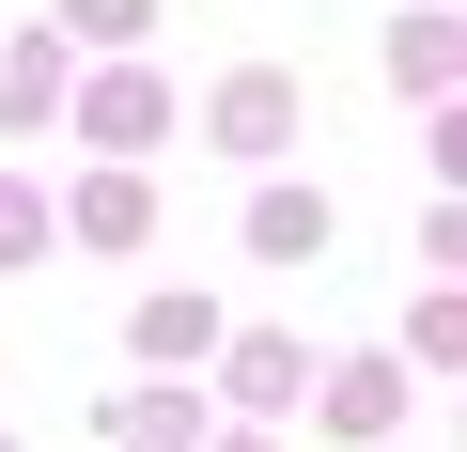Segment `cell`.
Returning a JSON list of instances; mask_svg holds the SVG:
<instances>
[{
	"instance_id": "6da1fadb",
	"label": "cell",
	"mask_w": 467,
	"mask_h": 452,
	"mask_svg": "<svg viewBox=\"0 0 467 452\" xmlns=\"http://www.w3.org/2000/svg\"><path fill=\"white\" fill-rule=\"evenodd\" d=\"M202 125H218V156H296V125H312V94H296V63H234Z\"/></svg>"
},
{
	"instance_id": "7a4b0ae2",
	"label": "cell",
	"mask_w": 467,
	"mask_h": 452,
	"mask_svg": "<svg viewBox=\"0 0 467 452\" xmlns=\"http://www.w3.org/2000/svg\"><path fill=\"white\" fill-rule=\"evenodd\" d=\"M312 421H327L343 452H374V436L405 421V359H389V343H358V359H327V374H312Z\"/></svg>"
},
{
	"instance_id": "3957f363",
	"label": "cell",
	"mask_w": 467,
	"mask_h": 452,
	"mask_svg": "<svg viewBox=\"0 0 467 452\" xmlns=\"http://www.w3.org/2000/svg\"><path fill=\"white\" fill-rule=\"evenodd\" d=\"M78 141H109V156H125V172H140V156H156V141H171V94H156V79H140V63H109V79H94V94H78Z\"/></svg>"
},
{
	"instance_id": "277c9868",
	"label": "cell",
	"mask_w": 467,
	"mask_h": 452,
	"mask_svg": "<svg viewBox=\"0 0 467 452\" xmlns=\"http://www.w3.org/2000/svg\"><path fill=\"white\" fill-rule=\"evenodd\" d=\"M218 374H234V405H250V421L312 405V343H296V328H250V343H218Z\"/></svg>"
},
{
	"instance_id": "5b68a950",
	"label": "cell",
	"mask_w": 467,
	"mask_h": 452,
	"mask_svg": "<svg viewBox=\"0 0 467 452\" xmlns=\"http://www.w3.org/2000/svg\"><path fill=\"white\" fill-rule=\"evenodd\" d=\"M389 94H467V16H389Z\"/></svg>"
},
{
	"instance_id": "8992f818",
	"label": "cell",
	"mask_w": 467,
	"mask_h": 452,
	"mask_svg": "<svg viewBox=\"0 0 467 452\" xmlns=\"http://www.w3.org/2000/svg\"><path fill=\"white\" fill-rule=\"evenodd\" d=\"M327 235H343L327 187H265V203H250V250H265V266H327Z\"/></svg>"
},
{
	"instance_id": "52a82bcc",
	"label": "cell",
	"mask_w": 467,
	"mask_h": 452,
	"mask_svg": "<svg viewBox=\"0 0 467 452\" xmlns=\"http://www.w3.org/2000/svg\"><path fill=\"white\" fill-rule=\"evenodd\" d=\"M63 218H78V235H94V250H140V235H156V187H140V172L109 156V172H94V187H78Z\"/></svg>"
},
{
	"instance_id": "ba28073f",
	"label": "cell",
	"mask_w": 467,
	"mask_h": 452,
	"mask_svg": "<svg viewBox=\"0 0 467 452\" xmlns=\"http://www.w3.org/2000/svg\"><path fill=\"white\" fill-rule=\"evenodd\" d=\"M125 343H140L156 374H171V359H218V297H140V312H125Z\"/></svg>"
},
{
	"instance_id": "9c48e42d",
	"label": "cell",
	"mask_w": 467,
	"mask_h": 452,
	"mask_svg": "<svg viewBox=\"0 0 467 452\" xmlns=\"http://www.w3.org/2000/svg\"><path fill=\"white\" fill-rule=\"evenodd\" d=\"M109 452H202V405L187 390H125L109 405Z\"/></svg>"
},
{
	"instance_id": "30bf717a",
	"label": "cell",
	"mask_w": 467,
	"mask_h": 452,
	"mask_svg": "<svg viewBox=\"0 0 467 452\" xmlns=\"http://www.w3.org/2000/svg\"><path fill=\"white\" fill-rule=\"evenodd\" d=\"M405 359L420 374H467V281H420L405 297Z\"/></svg>"
},
{
	"instance_id": "8fae6325",
	"label": "cell",
	"mask_w": 467,
	"mask_h": 452,
	"mask_svg": "<svg viewBox=\"0 0 467 452\" xmlns=\"http://www.w3.org/2000/svg\"><path fill=\"white\" fill-rule=\"evenodd\" d=\"M47 110H63V32H32L16 63H0V125H16V141H32Z\"/></svg>"
},
{
	"instance_id": "7c38bea8",
	"label": "cell",
	"mask_w": 467,
	"mask_h": 452,
	"mask_svg": "<svg viewBox=\"0 0 467 452\" xmlns=\"http://www.w3.org/2000/svg\"><path fill=\"white\" fill-rule=\"evenodd\" d=\"M47 235H63L47 187H32V172H0V266H47Z\"/></svg>"
},
{
	"instance_id": "4fadbf2b",
	"label": "cell",
	"mask_w": 467,
	"mask_h": 452,
	"mask_svg": "<svg viewBox=\"0 0 467 452\" xmlns=\"http://www.w3.org/2000/svg\"><path fill=\"white\" fill-rule=\"evenodd\" d=\"M63 32H78V47H140V32H156V0H63Z\"/></svg>"
},
{
	"instance_id": "5bb4252c",
	"label": "cell",
	"mask_w": 467,
	"mask_h": 452,
	"mask_svg": "<svg viewBox=\"0 0 467 452\" xmlns=\"http://www.w3.org/2000/svg\"><path fill=\"white\" fill-rule=\"evenodd\" d=\"M420 266H451V281H467V203H436V218H420Z\"/></svg>"
},
{
	"instance_id": "9a60e30c",
	"label": "cell",
	"mask_w": 467,
	"mask_h": 452,
	"mask_svg": "<svg viewBox=\"0 0 467 452\" xmlns=\"http://www.w3.org/2000/svg\"><path fill=\"white\" fill-rule=\"evenodd\" d=\"M436 172H451V187H467V110H451V125H436Z\"/></svg>"
},
{
	"instance_id": "2e32d148",
	"label": "cell",
	"mask_w": 467,
	"mask_h": 452,
	"mask_svg": "<svg viewBox=\"0 0 467 452\" xmlns=\"http://www.w3.org/2000/svg\"><path fill=\"white\" fill-rule=\"evenodd\" d=\"M218 452H265V436H218Z\"/></svg>"
},
{
	"instance_id": "e0dca14e",
	"label": "cell",
	"mask_w": 467,
	"mask_h": 452,
	"mask_svg": "<svg viewBox=\"0 0 467 452\" xmlns=\"http://www.w3.org/2000/svg\"><path fill=\"white\" fill-rule=\"evenodd\" d=\"M451 436H467V405H451Z\"/></svg>"
},
{
	"instance_id": "ac0fdd59",
	"label": "cell",
	"mask_w": 467,
	"mask_h": 452,
	"mask_svg": "<svg viewBox=\"0 0 467 452\" xmlns=\"http://www.w3.org/2000/svg\"><path fill=\"white\" fill-rule=\"evenodd\" d=\"M0 452H16V436H0Z\"/></svg>"
}]
</instances>
